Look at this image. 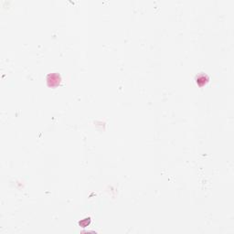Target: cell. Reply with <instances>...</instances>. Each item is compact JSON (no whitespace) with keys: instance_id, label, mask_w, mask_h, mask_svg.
Masks as SVG:
<instances>
[{"instance_id":"cell-1","label":"cell","mask_w":234,"mask_h":234,"mask_svg":"<svg viewBox=\"0 0 234 234\" xmlns=\"http://www.w3.org/2000/svg\"><path fill=\"white\" fill-rule=\"evenodd\" d=\"M47 81H48V84L51 87L53 86H57L59 82H60V76L57 73H51L48 75V78H47Z\"/></svg>"},{"instance_id":"cell-2","label":"cell","mask_w":234,"mask_h":234,"mask_svg":"<svg viewBox=\"0 0 234 234\" xmlns=\"http://www.w3.org/2000/svg\"><path fill=\"white\" fill-rule=\"evenodd\" d=\"M200 82H201V86H202L204 83H206V82H208V77H207V76H204V75H199V76L197 78V83L199 84Z\"/></svg>"}]
</instances>
